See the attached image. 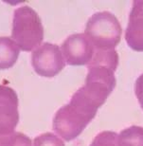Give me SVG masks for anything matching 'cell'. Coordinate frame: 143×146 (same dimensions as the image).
Instances as JSON below:
<instances>
[{"label": "cell", "mask_w": 143, "mask_h": 146, "mask_svg": "<svg viewBox=\"0 0 143 146\" xmlns=\"http://www.w3.org/2000/svg\"><path fill=\"white\" fill-rule=\"evenodd\" d=\"M98 109L75 92L70 103L57 111L53 119V129L68 141L81 135L90 121L95 118Z\"/></svg>", "instance_id": "6da1fadb"}, {"label": "cell", "mask_w": 143, "mask_h": 146, "mask_svg": "<svg viewBox=\"0 0 143 146\" xmlns=\"http://www.w3.org/2000/svg\"><path fill=\"white\" fill-rule=\"evenodd\" d=\"M11 38L24 51H31L41 46L44 27L41 18L33 9L22 6L14 11Z\"/></svg>", "instance_id": "7a4b0ae2"}, {"label": "cell", "mask_w": 143, "mask_h": 146, "mask_svg": "<svg viewBox=\"0 0 143 146\" xmlns=\"http://www.w3.org/2000/svg\"><path fill=\"white\" fill-rule=\"evenodd\" d=\"M122 29L118 18L109 11H101L87 21L84 34L100 50H110L119 45Z\"/></svg>", "instance_id": "3957f363"}, {"label": "cell", "mask_w": 143, "mask_h": 146, "mask_svg": "<svg viewBox=\"0 0 143 146\" xmlns=\"http://www.w3.org/2000/svg\"><path fill=\"white\" fill-rule=\"evenodd\" d=\"M31 65L38 75L51 78L63 70L66 62L59 46L54 44L45 43L33 50Z\"/></svg>", "instance_id": "277c9868"}, {"label": "cell", "mask_w": 143, "mask_h": 146, "mask_svg": "<svg viewBox=\"0 0 143 146\" xmlns=\"http://www.w3.org/2000/svg\"><path fill=\"white\" fill-rule=\"evenodd\" d=\"M61 51L65 61L70 66L89 64L95 54L94 46L83 33L68 36L62 44Z\"/></svg>", "instance_id": "5b68a950"}, {"label": "cell", "mask_w": 143, "mask_h": 146, "mask_svg": "<svg viewBox=\"0 0 143 146\" xmlns=\"http://www.w3.org/2000/svg\"><path fill=\"white\" fill-rule=\"evenodd\" d=\"M18 121V96L11 87L0 84V135L13 133Z\"/></svg>", "instance_id": "8992f818"}, {"label": "cell", "mask_w": 143, "mask_h": 146, "mask_svg": "<svg viewBox=\"0 0 143 146\" xmlns=\"http://www.w3.org/2000/svg\"><path fill=\"white\" fill-rule=\"evenodd\" d=\"M125 39L132 49L143 51V0L133 2Z\"/></svg>", "instance_id": "52a82bcc"}, {"label": "cell", "mask_w": 143, "mask_h": 146, "mask_svg": "<svg viewBox=\"0 0 143 146\" xmlns=\"http://www.w3.org/2000/svg\"><path fill=\"white\" fill-rule=\"evenodd\" d=\"M20 48L13 38L0 36V69H8L18 59Z\"/></svg>", "instance_id": "ba28073f"}, {"label": "cell", "mask_w": 143, "mask_h": 146, "mask_svg": "<svg viewBox=\"0 0 143 146\" xmlns=\"http://www.w3.org/2000/svg\"><path fill=\"white\" fill-rule=\"evenodd\" d=\"M118 143L119 146H143V127L131 126L122 130Z\"/></svg>", "instance_id": "9c48e42d"}, {"label": "cell", "mask_w": 143, "mask_h": 146, "mask_svg": "<svg viewBox=\"0 0 143 146\" xmlns=\"http://www.w3.org/2000/svg\"><path fill=\"white\" fill-rule=\"evenodd\" d=\"M0 146H31V141L25 134L13 132L9 135H0Z\"/></svg>", "instance_id": "30bf717a"}, {"label": "cell", "mask_w": 143, "mask_h": 146, "mask_svg": "<svg viewBox=\"0 0 143 146\" xmlns=\"http://www.w3.org/2000/svg\"><path fill=\"white\" fill-rule=\"evenodd\" d=\"M119 135L112 131H103L96 136L90 146H119Z\"/></svg>", "instance_id": "8fae6325"}, {"label": "cell", "mask_w": 143, "mask_h": 146, "mask_svg": "<svg viewBox=\"0 0 143 146\" xmlns=\"http://www.w3.org/2000/svg\"><path fill=\"white\" fill-rule=\"evenodd\" d=\"M33 146H65V143L59 137L48 132L36 137L33 141Z\"/></svg>", "instance_id": "7c38bea8"}, {"label": "cell", "mask_w": 143, "mask_h": 146, "mask_svg": "<svg viewBox=\"0 0 143 146\" xmlns=\"http://www.w3.org/2000/svg\"><path fill=\"white\" fill-rule=\"evenodd\" d=\"M135 92L136 98L138 100V103L140 104L141 108L143 109V74L140 75L136 81L135 84Z\"/></svg>", "instance_id": "4fadbf2b"}]
</instances>
